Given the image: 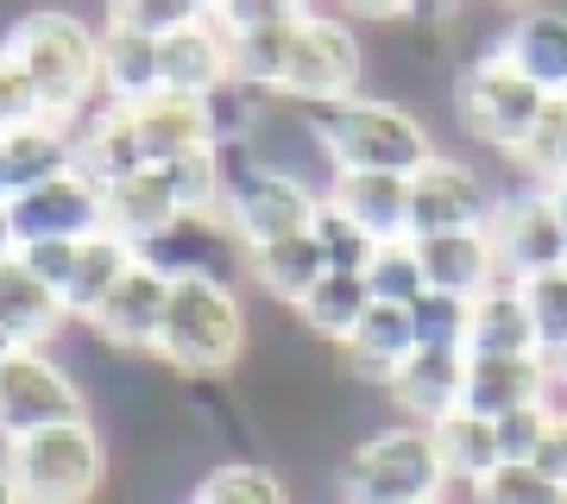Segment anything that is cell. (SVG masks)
Segmentation results:
<instances>
[{
    "instance_id": "cell-1",
    "label": "cell",
    "mask_w": 567,
    "mask_h": 504,
    "mask_svg": "<svg viewBox=\"0 0 567 504\" xmlns=\"http://www.w3.org/2000/svg\"><path fill=\"white\" fill-rule=\"evenodd\" d=\"M322 145L328 177L334 171H398L416 177L442 145L423 126V114H410L404 101L391 95H341V101H309L303 107Z\"/></svg>"
},
{
    "instance_id": "cell-2",
    "label": "cell",
    "mask_w": 567,
    "mask_h": 504,
    "mask_svg": "<svg viewBox=\"0 0 567 504\" xmlns=\"http://www.w3.org/2000/svg\"><path fill=\"white\" fill-rule=\"evenodd\" d=\"M0 44L20 58V70L32 76L51 121L76 126L89 107H102V32H89L76 13L32 7V13L13 20V32Z\"/></svg>"
},
{
    "instance_id": "cell-3",
    "label": "cell",
    "mask_w": 567,
    "mask_h": 504,
    "mask_svg": "<svg viewBox=\"0 0 567 504\" xmlns=\"http://www.w3.org/2000/svg\"><path fill=\"white\" fill-rule=\"evenodd\" d=\"M252 322L234 278H171V302H164V335L158 353L183 379H221L246 360Z\"/></svg>"
},
{
    "instance_id": "cell-4",
    "label": "cell",
    "mask_w": 567,
    "mask_h": 504,
    "mask_svg": "<svg viewBox=\"0 0 567 504\" xmlns=\"http://www.w3.org/2000/svg\"><path fill=\"white\" fill-rule=\"evenodd\" d=\"M447 466L429 423H385L365 442H353L334 461V498L341 504H410V498H447Z\"/></svg>"
},
{
    "instance_id": "cell-5",
    "label": "cell",
    "mask_w": 567,
    "mask_h": 504,
    "mask_svg": "<svg viewBox=\"0 0 567 504\" xmlns=\"http://www.w3.org/2000/svg\"><path fill=\"white\" fill-rule=\"evenodd\" d=\"M107 435L95 416H70V423L32 429L20 442H7V480L20 504H95L107 492Z\"/></svg>"
},
{
    "instance_id": "cell-6",
    "label": "cell",
    "mask_w": 567,
    "mask_h": 504,
    "mask_svg": "<svg viewBox=\"0 0 567 504\" xmlns=\"http://www.w3.org/2000/svg\"><path fill=\"white\" fill-rule=\"evenodd\" d=\"M322 208V183L259 164L246 145H227V189H221V222L234 227L240 246H265L284 234H309Z\"/></svg>"
},
{
    "instance_id": "cell-7",
    "label": "cell",
    "mask_w": 567,
    "mask_h": 504,
    "mask_svg": "<svg viewBox=\"0 0 567 504\" xmlns=\"http://www.w3.org/2000/svg\"><path fill=\"white\" fill-rule=\"evenodd\" d=\"M543 89L517 70V63L498 58V44L480 51V58L461 63V76H454V121L473 145H486L498 158H511L517 145L529 140V126L543 114Z\"/></svg>"
},
{
    "instance_id": "cell-8",
    "label": "cell",
    "mask_w": 567,
    "mask_h": 504,
    "mask_svg": "<svg viewBox=\"0 0 567 504\" xmlns=\"http://www.w3.org/2000/svg\"><path fill=\"white\" fill-rule=\"evenodd\" d=\"M70 416H89V391L51 347H20L13 360H0V442H20Z\"/></svg>"
},
{
    "instance_id": "cell-9",
    "label": "cell",
    "mask_w": 567,
    "mask_h": 504,
    "mask_svg": "<svg viewBox=\"0 0 567 504\" xmlns=\"http://www.w3.org/2000/svg\"><path fill=\"white\" fill-rule=\"evenodd\" d=\"M360 76H365V51L353 39V25L334 20V13H297L290 25V63H284V89L278 101H341V95H360Z\"/></svg>"
},
{
    "instance_id": "cell-10",
    "label": "cell",
    "mask_w": 567,
    "mask_h": 504,
    "mask_svg": "<svg viewBox=\"0 0 567 504\" xmlns=\"http://www.w3.org/2000/svg\"><path fill=\"white\" fill-rule=\"evenodd\" d=\"M492 253H498V271L511 284L536 278V271H555L567 265V227L561 208L543 183H517V189H498V208H492Z\"/></svg>"
},
{
    "instance_id": "cell-11",
    "label": "cell",
    "mask_w": 567,
    "mask_h": 504,
    "mask_svg": "<svg viewBox=\"0 0 567 504\" xmlns=\"http://www.w3.org/2000/svg\"><path fill=\"white\" fill-rule=\"evenodd\" d=\"M492 208H498V189L480 164L466 158H435L410 177V240L416 234H461V227H492Z\"/></svg>"
},
{
    "instance_id": "cell-12",
    "label": "cell",
    "mask_w": 567,
    "mask_h": 504,
    "mask_svg": "<svg viewBox=\"0 0 567 504\" xmlns=\"http://www.w3.org/2000/svg\"><path fill=\"white\" fill-rule=\"evenodd\" d=\"M164 302H171V278L158 265H133L114 290L102 297V309L89 316V335L107 347V353H126V360H152L158 353V335H164Z\"/></svg>"
},
{
    "instance_id": "cell-13",
    "label": "cell",
    "mask_w": 567,
    "mask_h": 504,
    "mask_svg": "<svg viewBox=\"0 0 567 504\" xmlns=\"http://www.w3.org/2000/svg\"><path fill=\"white\" fill-rule=\"evenodd\" d=\"M7 208H13V234H20V246H32V240H89V234H102L107 227L102 183H89L82 171H58V177L32 183V189L13 196Z\"/></svg>"
},
{
    "instance_id": "cell-14",
    "label": "cell",
    "mask_w": 567,
    "mask_h": 504,
    "mask_svg": "<svg viewBox=\"0 0 567 504\" xmlns=\"http://www.w3.org/2000/svg\"><path fill=\"white\" fill-rule=\"evenodd\" d=\"M145 265H158L164 278H240L246 246L221 215H177V222L140 246Z\"/></svg>"
},
{
    "instance_id": "cell-15",
    "label": "cell",
    "mask_w": 567,
    "mask_h": 504,
    "mask_svg": "<svg viewBox=\"0 0 567 504\" xmlns=\"http://www.w3.org/2000/svg\"><path fill=\"white\" fill-rule=\"evenodd\" d=\"M158 70L171 95H221L234 89V32L215 13H196L158 39Z\"/></svg>"
},
{
    "instance_id": "cell-16",
    "label": "cell",
    "mask_w": 567,
    "mask_h": 504,
    "mask_svg": "<svg viewBox=\"0 0 567 504\" xmlns=\"http://www.w3.org/2000/svg\"><path fill=\"white\" fill-rule=\"evenodd\" d=\"M145 140H140V121H133V107L126 101H102V107H89L76 126H70V171H82L89 183H121L133 171H145Z\"/></svg>"
},
{
    "instance_id": "cell-17",
    "label": "cell",
    "mask_w": 567,
    "mask_h": 504,
    "mask_svg": "<svg viewBox=\"0 0 567 504\" xmlns=\"http://www.w3.org/2000/svg\"><path fill=\"white\" fill-rule=\"evenodd\" d=\"M385 398L410 423H442L447 410L466 403V347H416L398 372H391Z\"/></svg>"
},
{
    "instance_id": "cell-18",
    "label": "cell",
    "mask_w": 567,
    "mask_h": 504,
    "mask_svg": "<svg viewBox=\"0 0 567 504\" xmlns=\"http://www.w3.org/2000/svg\"><path fill=\"white\" fill-rule=\"evenodd\" d=\"M498 58L517 63L543 95H567V7L524 0L498 32Z\"/></svg>"
},
{
    "instance_id": "cell-19",
    "label": "cell",
    "mask_w": 567,
    "mask_h": 504,
    "mask_svg": "<svg viewBox=\"0 0 567 504\" xmlns=\"http://www.w3.org/2000/svg\"><path fill=\"white\" fill-rule=\"evenodd\" d=\"M126 107L140 121V140H145V158L152 164L177 158L189 145H221V107H215V95H171V89H158V95L126 101Z\"/></svg>"
},
{
    "instance_id": "cell-20",
    "label": "cell",
    "mask_w": 567,
    "mask_h": 504,
    "mask_svg": "<svg viewBox=\"0 0 567 504\" xmlns=\"http://www.w3.org/2000/svg\"><path fill=\"white\" fill-rule=\"evenodd\" d=\"M0 322L13 328L20 347H51L76 316H70V302H63L58 284H44L25 265V253H7L0 259Z\"/></svg>"
},
{
    "instance_id": "cell-21",
    "label": "cell",
    "mask_w": 567,
    "mask_h": 504,
    "mask_svg": "<svg viewBox=\"0 0 567 504\" xmlns=\"http://www.w3.org/2000/svg\"><path fill=\"white\" fill-rule=\"evenodd\" d=\"M341 372L347 379H360V384H379L385 391L391 384V372L416 353V322H410V309L404 302H372L360 316V328L347 335L341 347Z\"/></svg>"
},
{
    "instance_id": "cell-22",
    "label": "cell",
    "mask_w": 567,
    "mask_h": 504,
    "mask_svg": "<svg viewBox=\"0 0 567 504\" xmlns=\"http://www.w3.org/2000/svg\"><path fill=\"white\" fill-rule=\"evenodd\" d=\"M416 259H423L429 290H447V297H466V302L505 278L486 227H461V234H416Z\"/></svg>"
},
{
    "instance_id": "cell-23",
    "label": "cell",
    "mask_w": 567,
    "mask_h": 504,
    "mask_svg": "<svg viewBox=\"0 0 567 504\" xmlns=\"http://www.w3.org/2000/svg\"><path fill=\"white\" fill-rule=\"evenodd\" d=\"M322 196L347 208L372 240H410V177L398 171H334Z\"/></svg>"
},
{
    "instance_id": "cell-24",
    "label": "cell",
    "mask_w": 567,
    "mask_h": 504,
    "mask_svg": "<svg viewBox=\"0 0 567 504\" xmlns=\"http://www.w3.org/2000/svg\"><path fill=\"white\" fill-rule=\"evenodd\" d=\"M548 379H555L548 353H511V360H473V353H466V410H480V416L498 423L511 410L543 403Z\"/></svg>"
},
{
    "instance_id": "cell-25",
    "label": "cell",
    "mask_w": 567,
    "mask_h": 504,
    "mask_svg": "<svg viewBox=\"0 0 567 504\" xmlns=\"http://www.w3.org/2000/svg\"><path fill=\"white\" fill-rule=\"evenodd\" d=\"M466 353L473 360H511V353H543L536 347V322H529V302L511 278H498L492 290L466 302Z\"/></svg>"
},
{
    "instance_id": "cell-26",
    "label": "cell",
    "mask_w": 567,
    "mask_h": 504,
    "mask_svg": "<svg viewBox=\"0 0 567 504\" xmlns=\"http://www.w3.org/2000/svg\"><path fill=\"white\" fill-rule=\"evenodd\" d=\"M328 271V253L316 234H284V240L246 246V278L259 284L278 309H297V302L316 290V278Z\"/></svg>"
},
{
    "instance_id": "cell-27",
    "label": "cell",
    "mask_w": 567,
    "mask_h": 504,
    "mask_svg": "<svg viewBox=\"0 0 567 504\" xmlns=\"http://www.w3.org/2000/svg\"><path fill=\"white\" fill-rule=\"evenodd\" d=\"M102 215H107V227H114L121 240L145 246L152 234H164V227L177 222L183 208H177V196H171V183H164L158 164H145V171H133V177L107 183L102 189Z\"/></svg>"
},
{
    "instance_id": "cell-28",
    "label": "cell",
    "mask_w": 567,
    "mask_h": 504,
    "mask_svg": "<svg viewBox=\"0 0 567 504\" xmlns=\"http://www.w3.org/2000/svg\"><path fill=\"white\" fill-rule=\"evenodd\" d=\"M70 171V126L63 121H32L0 133V202L25 196L32 183Z\"/></svg>"
},
{
    "instance_id": "cell-29",
    "label": "cell",
    "mask_w": 567,
    "mask_h": 504,
    "mask_svg": "<svg viewBox=\"0 0 567 504\" xmlns=\"http://www.w3.org/2000/svg\"><path fill=\"white\" fill-rule=\"evenodd\" d=\"M133 265H140V246L121 240L114 227H102V234L76 240V265H70V284H63L70 316H76V322H89V316L102 309V297L126 278V271H133Z\"/></svg>"
},
{
    "instance_id": "cell-30",
    "label": "cell",
    "mask_w": 567,
    "mask_h": 504,
    "mask_svg": "<svg viewBox=\"0 0 567 504\" xmlns=\"http://www.w3.org/2000/svg\"><path fill=\"white\" fill-rule=\"evenodd\" d=\"M435 448H442V466H447V485L454 492H473V485L486 480L492 466H498V423L480 416V410H447L442 423H429Z\"/></svg>"
},
{
    "instance_id": "cell-31",
    "label": "cell",
    "mask_w": 567,
    "mask_h": 504,
    "mask_svg": "<svg viewBox=\"0 0 567 504\" xmlns=\"http://www.w3.org/2000/svg\"><path fill=\"white\" fill-rule=\"evenodd\" d=\"M372 309V290H365V278L360 271H322L316 278V290H309L290 316L316 335V341H328V347H341L353 328H360V316Z\"/></svg>"
},
{
    "instance_id": "cell-32",
    "label": "cell",
    "mask_w": 567,
    "mask_h": 504,
    "mask_svg": "<svg viewBox=\"0 0 567 504\" xmlns=\"http://www.w3.org/2000/svg\"><path fill=\"white\" fill-rule=\"evenodd\" d=\"M189 504H297V492L284 485L278 466L252 461V454H234V461H215L196 473Z\"/></svg>"
},
{
    "instance_id": "cell-33",
    "label": "cell",
    "mask_w": 567,
    "mask_h": 504,
    "mask_svg": "<svg viewBox=\"0 0 567 504\" xmlns=\"http://www.w3.org/2000/svg\"><path fill=\"white\" fill-rule=\"evenodd\" d=\"M164 89L158 70V39L102 25V101H145Z\"/></svg>"
},
{
    "instance_id": "cell-34",
    "label": "cell",
    "mask_w": 567,
    "mask_h": 504,
    "mask_svg": "<svg viewBox=\"0 0 567 504\" xmlns=\"http://www.w3.org/2000/svg\"><path fill=\"white\" fill-rule=\"evenodd\" d=\"M171 196L183 215H221V189H227V145H189L177 158L158 164Z\"/></svg>"
},
{
    "instance_id": "cell-35",
    "label": "cell",
    "mask_w": 567,
    "mask_h": 504,
    "mask_svg": "<svg viewBox=\"0 0 567 504\" xmlns=\"http://www.w3.org/2000/svg\"><path fill=\"white\" fill-rule=\"evenodd\" d=\"M511 164H517L524 183H543V189L567 177V95L543 101V114H536V126H529V140L511 152Z\"/></svg>"
},
{
    "instance_id": "cell-36",
    "label": "cell",
    "mask_w": 567,
    "mask_h": 504,
    "mask_svg": "<svg viewBox=\"0 0 567 504\" xmlns=\"http://www.w3.org/2000/svg\"><path fill=\"white\" fill-rule=\"evenodd\" d=\"M466 498L473 504H567V480L543 473L536 461H498Z\"/></svg>"
},
{
    "instance_id": "cell-37",
    "label": "cell",
    "mask_w": 567,
    "mask_h": 504,
    "mask_svg": "<svg viewBox=\"0 0 567 504\" xmlns=\"http://www.w3.org/2000/svg\"><path fill=\"white\" fill-rule=\"evenodd\" d=\"M365 290H372V302H416L429 290L423 278V259H416V240H379V253L365 259Z\"/></svg>"
},
{
    "instance_id": "cell-38",
    "label": "cell",
    "mask_w": 567,
    "mask_h": 504,
    "mask_svg": "<svg viewBox=\"0 0 567 504\" xmlns=\"http://www.w3.org/2000/svg\"><path fill=\"white\" fill-rule=\"evenodd\" d=\"M529 302V322H536V347H543L548 360L567 347V265H555V271H536V278L517 284Z\"/></svg>"
},
{
    "instance_id": "cell-39",
    "label": "cell",
    "mask_w": 567,
    "mask_h": 504,
    "mask_svg": "<svg viewBox=\"0 0 567 504\" xmlns=\"http://www.w3.org/2000/svg\"><path fill=\"white\" fill-rule=\"evenodd\" d=\"M316 240H322V253H328V271H365V259L379 253V240L365 234L347 208H334V202L322 196V208H316V227H309Z\"/></svg>"
},
{
    "instance_id": "cell-40",
    "label": "cell",
    "mask_w": 567,
    "mask_h": 504,
    "mask_svg": "<svg viewBox=\"0 0 567 504\" xmlns=\"http://www.w3.org/2000/svg\"><path fill=\"white\" fill-rule=\"evenodd\" d=\"M410 322H416V347H466V297L423 290L410 302Z\"/></svg>"
},
{
    "instance_id": "cell-41",
    "label": "cell",
    "mask_w": 567,
    "mask_h": 504,
    "mask_svg": "<svg viewBox=\"0 0 567 504\" xmlns=\"http://www.w3.org/2000/svg\"><path fill=\"white\" fill-rule=\"evenodd\" d=\"M203 7H189V0H107V25H121V32H140V39H164V32H177L183 20H196Z\"/></svg>"
},
{
    "instance_id": "cell-42",
    "label": "cell",
    "mask_w": 567,
    "mask_h": 504,
    "mask_svg": "<svg viewBox=\"0 0 567 504\" xmlns=\"http://www.w3.org/2000/svg\"><path fill=\"white\" fill-rule=\"evenodd\" d=\"M297 13H309V0H221V7H215V20H221L227 32L284 25V20H297Z\"/></svg>"
},
{
    "instance_id": "cell-43",
    "label": "cell",
    "mask_w": 567,
    "mask_h": 504,
    "mask_svg": "<svg viewBox=\"0 0 567 504\" xmlns=\"http://www.w3.org/2000/svg\"><path fill=\"white\" fill-rule=\"evenodd\" d=\"M543 429H548V410H543V403L498 416V461H529V454H536V442H543Z\"/></svg>"
},
{
    "instance_id": "cell-44",
    "label": "cell",
    "mask_w": 567,
    "mask_h": 504,
    "mask_svg": "<svg viewBox=\"0 0 567 504\" xmlns=\"http://www.w3.org/2000/svg\"><path fill=\"white\" fill-rule=\"evenodd\" d=\"M25 253V265L39 271L44 284H70V265H76V240H32V246H20Z\"/></svg>"
},
{
    "instance_id": "cell-45",
    "label": "cell",
    "mask_w": 567,
    "mask_h": 504,
    "mask_svg": "<svg viewBox=\"0 0 567 504\" xmlns=\"http://www.w3.org/2000/svg\"><path fill=\"white\" fill-rule=\"evenodd\" d=\"M529 461L543 466V473H555V480H567V416H548L543 442H536V454Z\"/></svg>"
},
{
    "instance_id": "cell-46",
    "label": "cell",
    "mask_w": 567,
    "mask_h": 504,
    "mask_svg": "<svg viewBox=\"0 0 567 504\" xmlns=\"http://www.w3.org/2000/svg\"><path fill=\"white\" fill-rule=\"evenodd\" d=\"M334 7H347V13H365V20H404L410 0H334Z\"/></svg>"
},
{
    "instance_id": "cell-47",
    "label": "cell",
    "mask_w": 567,
    "mask_h": 504,
    "mask_svg": "<svg viewBox=\"0 0 567 504\" xmlns=\"http://www.w3.org/2000/svg\"><path fill=\"white\" fill-rule=\"evenodd\" d=\"M7 253H20V234H13V208L0 202V259H7Z\"/></svg>"
},
{
    "instance_id": "cell-48",
    "label": "cell",
    "mask_w": 567,
    "mask_h": 504,
    "mask_svg": "<svg viewBox=\"0 0 567 504\" xmlns=\"http://www.w3.org/2000/svg\"><path fill=\"white\" fill-rule=\"evenodd\" d=\"M13 353H20V341H13V328L0 322V360H13Z\"/></svg>"
},
{
    "instance_id": "cell-49",
    "label": "cell",
    "mask_w": 567,
    "mask_h": 504,
    "mask_svg": "<svg viewBox=\"0 0 567 504\" xmlns=\"http://www.w3.org/2000/svg\"><path fill=\"white\" fill-rule=\"evenodd\" d=\"M548 196H555V208H561V227H567V177H561V183H548Z\"/></svg>"
},
{
    "instance_id": "cell-50",
    "label": "cell",
    "mask_w": 567,
    "mask_h": 504,
    "mask_svg": "<svg viewBox=\"0 0 567 504\" xmlns=\"http://www.w3.org/2000/svg\"><path fill=\"white\" fill-rule=\"evenodd\" d=\"M0 504H20V492H13V480H7V466H0Z\"/></svg>"
},
{
    "instance_id": "cell-51",
    "label": "cell",
    "mask_w": 567,
    "mask_h": 504,
    "mask_svg": "<svg viewBox=\"0 0 567 504\" xmlns=\"http://www.w3.org/2000/svg\"><path fill=\"white\" fill-rule=\"evenodd\" d=\"M555 379L567 384V347H561V353H555Z\"/></svg>"
},
{
    "instance_id": "cell-52",
    "label": "cell",
    "mask_w": 567,
    "mask_h": 504,
    "mask_svg": "<svg viewBox=\"0 0 567 504\" xmlns=\"http://www.w3.org/2000/svg\"><path fill=\"white\" fill-rule=\"evenodd\" d=\"M189 7H203V13H215V7H221V0H189Z\"/></svg>"
},
{
    "instance_id": "cell-53",
    "label": "cell",
    "mask_w": 567,
    "mask_h": 504,
    "mask_svg": "<svg viewBox=\"0 0 567 504\" xmlns=\"http://www.w3.org/2000/svg\"><path fill=\"white\" fill-rule=\"evenodd\" d=\"M410 504H447V498H410Z\"/></svg>"
},
{
    "instance_id": "cell-54",
    "label": "cell",
    "mask_w": 567,
    "mask_h": 504,
    "mask_svg": "<svg viewBox=\"0 0 567 504\" xmlns=\"http://www.w3.org/2000/svg\"><path fill=\"white\" fill-rule=\"evenodd\" d=\"M505 7H524V0H505Z\"/></svg>"
},
{
    "instance_id": "cell-55",
    "label": "cell",
    "mask_w": 567,
    "mask_h": 504,
    "mask_svg": "<svg viewBox=\"0 0 567 504\" xmlns=\"http://www.w3.org/2000/svg\"><path fill=\"white\" fill-rule=\"evenodd\" d=\"M183 504H189V498H183Z\"/></svg>"
}]
</instances>
